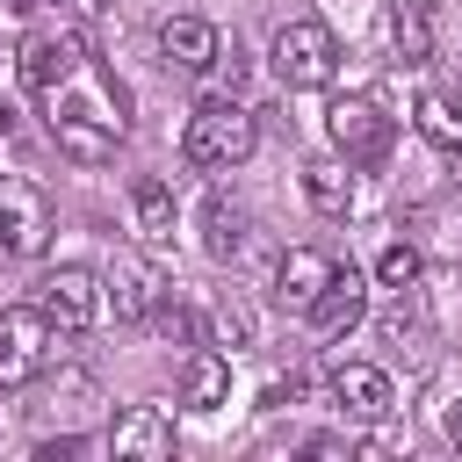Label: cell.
I'll return each mask as SVG.
<instances>
[{
	"label": "cell",
	"mask_w": 462,
	"mask_h": 462,
	"mask_svg": "<svg viewBox=\"0 0 462 462\" xmlns=\"http://www.w3.org/2000/svg\"><path fill=\"white\" fill-rule=\"evenodd\" d=\"M43 101V123H51V144L65 152V159H79V166H108L116 159V144H123V130H130V101H123V87L101 72V58H79L51 94H36Z\"/></svg>",
	"instance_id": "1"
},
{
	"label": "cell",
	"mask_w": 462,
	"mask_h": 462,
	"mask_svg": "<svg viewBox=\"0 0 462 462\" xmlns=\"http://www.w3.org/2000/svg\"><path fill=\"white\" fill-rule=\"evenodd\" d=\"M253 152H260V123H253V108H245L238 94L195 101V116H188V130H180V159H188L195 173H238Z\"/></svg>",
	"instance_id": "2"
},
{
	"label": "cell",
	"mask_w": 462,
	"mask_h": 462,
	"mask_svg": "<svg viewBox=\"0 0 462 462\" xmlns=\"http://www.w3.org/2000/svg\"><path fill=\"white\" fill-rule=\"evenodd\" d=\"M267 65H274V79H282L289 94L332 87V79H339V36H332V22H318V14L282 22L274 43H267Z\"/></svg>",
	"instance_id": "3"
},
{
	"label": "cell",
	"mask_w": 462,
	"mask_h": 462,
	"mask_svg": "<svg viewBox=\"0 0 462 462\" xmlns=\"http://www.w3.org/2000/svg\"><path fill=\"white\" fill-rule=\"evenodd\" d=\"M58 325L36 310V296L29 303H7L0 310V390H29V383H43L51 368H58Z\"/></svg>",
	"instance_id": "4"
},
{
	"label": "cell",
	"mask_w": 462,
	"mask_h": 462,
	"mask_svg": "<svg viewBox=\"0 0 462 462\" xmlns=\"http://www.w3.org/2000/svg\"><path fill=\"white\" fill-rule=\"evenodd\" d=\"M51 231H58L51 195L29 173H0V253L7 260H43L51 253Z\"/></svg>",
	"instance_id": "5"
},
{
	"label": "cell",
	"mask_w": 462,
	"mask_h": 462,
	"mask_svg": "<svg viewBox=\"0 0 462 462\" xmlns=\"http://www.w3.org/2000/svg\"><path fill=\"white\" fill-rule=\"evenodd\" d=\"M325 137H332L339 159H354V166H383L390 144H397V123H390L368 94H332V108H325Z\"/></svg>",
	"instance_id": "6"
},
{
	"label": "cell",
	"mask_w": 462,
	"mask_h": 462,
	"mask_svg": "<svg viewBox=\"0 0 462 462\" xmlns=\"http://www.w3.org/2000/svg\"><path fill=\"white\" fill-rule=\"evenodd\" d=\"M166 296H173V282H166V267L152 260V245H137V253H116V260L101 267V303L116 310V325H137V318H152Z\"/></svg>",
	"instance_id": "7"
},
{
	"label": "cell",
	"mask_w": 462,
	"mask_h": 462,
	"mask_svg": "<svg viewBox=\"0 0 462 462\" xmlns=\"http://www.w3.org/2000/svg\"><path fill=\"white\" fill-rule=\"evenodd\" d=\"M36 310L65 332V339H79L108 303H101V274L94 267H51L43 282H36Z\"/></svg>",
	"instance_id": "8"
},
{
	"label": "cell",
	"mask_w": 462,
	"mask_h": 462,
	"mask_svg": "<svg viewBox=\"0 0 462 462\" xmlns=\"http://www.w3.org/2000/svg\"><path fill=\"white\" fill-rule=\"evenodd\" d=\"M325 390H332V404L346 411V419H390L397 411V390H390V375L375 368V361H332L325 368Z\"/></svg>",
	"instance_id": "9"
},
{
	"label": "cell",
	"mask_w": 462,
	"mask_h": 462,
	"mask_svg": "<svg viewBox=\"0 0 462 462\" xmlns=\"http://www.w3.org/2000/svg\"><path fill=\"white\" fill-rule=\"evenodd\" d=\"M318 339H346L354 325H368V274L361 267H332V282L318 289V303L303 310Z\"/></svg>",
	"instance_id": "10"
},
{
	"label": "cell",
	"mask_w": 462,
	"mask_h": 462,
	"mask_svg": "<svg viewBox=\"0 0 462 462\" xmlns=\"http://www.w3.org/2000/svg\"><path fill=\"white\" fill-rule=\"evenodd\" d=\"M108 455L116 462H166L173 455V419L159 404H123L108 419Z\"/></svg>",
	"instance_id": "11"
},
{
	"label": "cell",
	"mask_w": 462,
	"mask_h": 462,
	"mask_svg": "<svg viewBox=\"0 0 462 462\" xmlns=\"http://www.w3.org/2000/svg\"><path fill=\"white\" fill-rule=\"evenodd\" d=\"M217 51H224L217 22H202V14H166L159 22V58L173 72H217Z\"/></svg>",
	"instance_id": "12"
},
{
	"label": "cell",
	"mask_w": 462,
	"mask_h": 462,
	"mask_svg": "<svg viewBox=\"0 0 462 462\" xmlns=\"http://www.w3.org/2000/svg\"><path fill=\"white\" fill-rule=\"evenodd\" d=\"M332 267H339L332 253H318V245H289V253L274 260V282H267V289H274V303H282V310H310V303H318V289L332 282Z\"/></svg>",
	"instance_id": "13"
},
{
	"label": "cell",
	"mask_w": 462,
	"mask_h": 462,
	"mask_svg": "<svg viewBox=\"0 0 462 462\" xmlns=\"http://www.w3.org/2000/svg\"><path fill=\"white\" fill-rule=\"evenodd\" d=\"M303 202L318 217H354V159H310L303 166Z\"/></svg>",
	"instance_id": "14"
},
{
	"label": "cell",
	"mask_w": 462,
	"mask_h": 462,
	"mask_svg": "<svg viewBox=\"0 0 462 462\" xmlns=\"http://www.w3.org/2000/svg\"><path fill=\"white\" fill-rule=\"evenodd\" d=\"M130 231H137V245H152V253L173 245V188H166V180H137V188H130Z\"/></svg>",
	"instance_id": "15"
},
{
	"label": "cell",
	"mask_w": 462,
	"mask_h": 462,
	"mask_svg": "<svg viewBox=\"0 0 462 462\" xmlns=\"http://www.w3.org/2000/svg\"><path fill=\"white\" fill-rule=\"evenodd\" d=\"M180 397H188L195 411H217V404L231 397V354H224V346L188 354V368H180Z\"/></svg>",
	"instance_id": "16"
},
{
	"label": "cell",
	"mask_w": 462,
	"mask_h": 462,
	"mask_svg": "<svg viewBox=\"0 0 462 462\" xmlns=\"http://www.w3.org/2000/svg\"><path fill=\"white\" fill-rule=\"evenodd\" d=\"M411 130H419L433 152H462V94L426 87V94L411 101Z\"/></svg>",
	"instance_id": "17"
},
{
	"label": "cell",
	"mask_w": 462,
	"mask_h": 462,
	"mask_svg": "<svg viewBox=\"0 0 462 462\" xmlns=\"http://www.w3.org/2000/svg\"><path fill=\"white\" fill-rule=\"evenodd\" d=\"M202 253L209 260H238L245 253V209L238 202H224V195L202 202Z\"/></svg>",
	"instance_id": "18"
},
{
	"label": "cell",
	"mask_w": 462,
	"mask_h": 462,
	"mask_svg": "<svg viewBox=\"0 0 462 462\" xmlns=\"http://www.w3.org/2000/svg\"><path fill=\"white\" fill-rule=\"evenodd\" d=\"M390 51H397L404 65H426V58H433V14H426L419 0H397V7H390Z\"/></svg>",
	"instance_id": "19"
},
{
	"label": "cell",
	"mask_w": 462,
	"mask_h": 462,
	"mask_svg": "<svg viewBox=\"0 0 462 462\" xmlns=\"http://www.w3.org/2000/svg\"><path fill=\"white\" fill-rule=\"evenodd\" d=\"M253 339H260V318H253V303L224 296V303L209 310V346H224V354H245Z\"/></svg>",
	"instance_id": "20"
},
{
	"label": "cell",
	"mask_w": 462,
	"mask_h": 462,
	"mask_svg": "<svg viewBox=\"0 0 462 462\" xmlns=\"http://www.w3.org/2000/svg\"><path fill=\"white\" fill-rule=\"evenodd\" d=\"M419 274H426V260H419V245H411V238H390V245L375 253V282H383V289L411 296V289H419Z\"/></svg>",
	"instance_id": "21"
},
{
	"label": "cell",
	"mask_w": 462,
	"mask_h": 462,
	"mask_svg": "<svg viewBox=\"0 0 462 462\" xmlns=\"http://www.w3.org/2000/svg\"><path fill=\"white\" fill-rule=\"evenodd\" d=\"M303 390H310L303 375H274V383L260 390V404H267V411H282V404H303Z\"/></svg>",
	"instance_id": "22"
},
{
	"label": "cell",
	"mask_w": 462,
	"mask_h": 462,
	"mask_svg": "<svg viewBox=\"0 0 462 462\" xmlns=\"http://www.w3.org/2000/svg\"><path fill=\"white\" fill-rule=\"evenodd\" d=\"M152 318H159V332H166V339H195V310H180V303H159Z\"/></svg>",
	"instance_id": "23"
},
{
	"label": "cell",
	"mask_w": 462,
	"mask_h": 462,
	"mask_svg": "<svg viewBox=\"0 0 462 462\" xmlns=\"http://www.w3.org/2000/svg\"><path fill=\"white\" fill-rule=\"evenodd\" d=\"M217 72H224V87L238 94V87H245V51H238V43H224V51H217Z\"/></svg>",
	"instance_id": "24"
},
{
	"label": "cell",
	"mask_w": 462,
	"mask_h": 462,
	"mask_svg": "<svg viewBox=\"0 0 462 462\" xmlns=\"http://www.w3.org/2000/svg\"><path fill=\"white\" fill-rule=\"evenodd\" d=\"M346 448H354L346 433H310V440H303V455H346Z\"/></svg>",
	"instance_id": "25"
},
{
	"label": "cell",
	"mask_w": 462,
	"mask_h": 462,
	"mask_svg": "<svg viewBox=\"0 0 462 462\" xmlns=\"http://www.w3.org/2000/svg\"><path fill=\"white\" fill-rule=\"evenodd\" d=\"M440 433H448V448H462V397L440 411Z\"/></svg>",
	"instance_id": "26"
},
{
	"label": "cell",
	"mask_w": 462,
	"mask_h": 462,
	"mask_svg": "<svg viewBox=\"0 0 462 462\" xmlns=\"http://www.w3.org/2000/svg\"><path fill=\"white\" fill-rule=\"evenodd\" d=\"M0 130H7V108H0Z\"/></svg>",
	"instance_id": "27"
}]
</instances>
